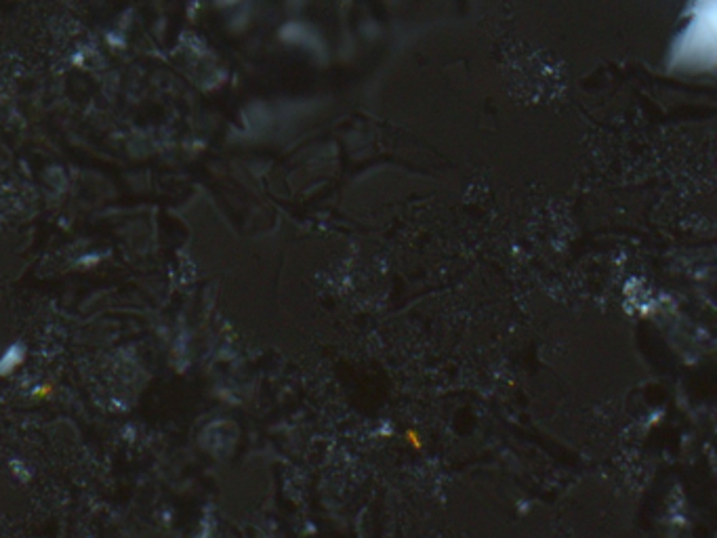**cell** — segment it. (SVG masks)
<instances>
[{
    "label": "cell",
    "mask_w": 717,
    "mask_h": 538,
    "mask_svg": "<svg viewBox=\"0 0 717 538\" xmlns=\"http://www.w3.org/2000/svg\"><path fill=\"white\" fill-rule=\"evenodd\" d=\"M716 60V0H694L688 23L675 45L673 61L684 67H709Z\"/></svg>",
    "instance_id": "obj_1"
},
{
    "label": "cell",
    "mask_w": 717,
    "mask_h": 538,
    "mask_svg": "<svg viewBox=\"0 0 717 538\" xmlns=\"http://www.w3.org/2000/svg\"><path fill=\"white\" fill-rule=\"evenodd\" d=\"M23 358H26L23 347H21V345H11V347L0 356V376L11 374L17 366H21Z\"/></svg>",
    "instance_id": "obj_2"
}]
</instances>
